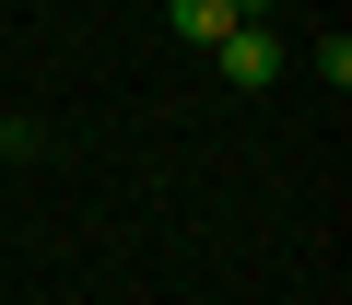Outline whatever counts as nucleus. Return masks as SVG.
<instances>
[{
	"mask_svg": "<svg viewBox=\"0 0 352 305\" xmlns=\"http://www.w3.org/2000/svg\"><path fill=\"white\" fill-rule=\"evenodd\" d=\"M212 59H223V82H235V94H270V82H282V71H294V59H282V36H270V24H235V36H223V47H212Z\"/></svg>",
	"mask_w": 352,
	"mask_h": 305,
	"instance_id": "nucleus-1",
	"label": "nucleus"
},
{
	"mask_svg": "<svg viewBox=\"0 0 352 305\" xmlns=\"http://www.w3.org/2000/svg\"><path fill=\"white\" fill-rule=\"evenodd\" d=\"M164 24L188 36V47H223L235 24H258V0H164Z\"/></svg>",
	"mask_w": 352,
	"mask_h": 305,
	"instance_id": "nucleus-2",
	"label": "nucleus"
}]
</instances>
